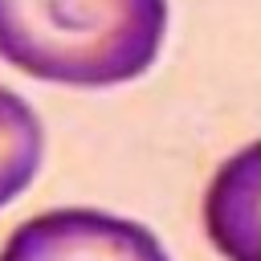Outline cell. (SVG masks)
Here are the masks:
<instances>
[{"label":"cell","instance_id":"cell-1","mask_svg":"<svg viewBox=\"0 0 261 261\" xmlns=\"http://www.w3.org/2000/svg\"><path fill=\"white\" fill-rule=\"evenodd\" d=\"M167 0H0V57L57 86H122L163 49Z\"/></svg>","mask_w":261,"mask_h":261},{"label":"cell","instance_id":"cell-3","mask_svg":"<svg viewBox=\"0 0 261 261\" xmlns=\"http://www.w3.org/2000/svg\"><path fill=\"white\" fill-rule=\"evenodd\" d=\"M257 159L261 151H241L212 184L208 196V228L224 257L261 261L257 253Z\"/></svg>","mask_w":261,"mask_h":261},{"label":"cell","instance_id":"cell-4","mask_svg":"<svg viewBox=\"0 0 261 261\" xmlns=\"http://www.w3.org/2000/svg\"><path fill=\"white\" fill-rule=\"evenodd\" d=\"M45 155V130L33 106L0 86V208L12 204L37 175Z\"/></svg>","mask_w":261,"mask_h":261},{"label":"cell","instance_id":"cell-2","mask_svg":"<svg viewBox=\"0 0 261 261\" xmlns=\"http://www.w3.org/2000/svg\"><path fill=\"white\" fill-rule=\"evenodd\" d=\"M0 261H167L159 237L98 208H57L24 220Z\"/></svg>","mask_w":261,"mask_h":261}]
</instances>
